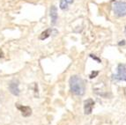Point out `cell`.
<instances>
[{"instance_id": "cell-1", "label": "cell", "mask_w": 126, "mask_h": 125, "mask_svg": "<svg viewBox=\"0 0 126 125\" xmlns=\"http://www.w3.org/2000/svg\"><path fill=\"white\" fill-rule=\"evenodd\" d=\"M70 88L72 94L78 96H82L86 91V86L83 79L77 75L72 76L70 78Z\"/></svg>"}, {"instance_id": "cell-2", "label": "cell", "mask_w": 126, "mask_h": 125, "mask_svg": "<svg viewBox=\"0 0 126 125\" xmlns=\"http://www.w3.org/2000/svg\"><path fill=\"white\" fill-rule=\"evenodd\" d=\"M112 9L116 17L126 16V2L124 1H115L112 4Z\"/></svg>"}, {"instance_id": "cell-3", "label": "cell", "mask_w": 126, "mask_h": 125, "mask_svg": "<svg viewBox=\"0 0 126 125\" xmlns=\"http://www.w3.org/2000/svg\"><path fill=\"white\" fill-rule=\"evenodd\" d=\"M112 79L116 81H126V64L120 63L117 66V73L112 75Z\"/></svg>"}, {"instance_id": "cell-4", "label": "cell", "mask_w": 126, "mask_h": 125, "mask_svg": "<svg viewBox=\"0 0 126 125\" xmlns=\"http://www.w3.org/2000/svg\"><path fill=\"white\" fill-rule=\"evenodd\" d=\"M94 101L92 99H87L84 101V113L85 115H90L93 112V109L94 107Z\"/></svg>"}, {"instance_id": "cell-5", "label": "cell", "mask_w": 126, "mask_h": 125, "mask_svg": "<svg viewBox=\"0 0 126 125\" xmlns=\"http://www.w3.org/2000/svg\"><path fill=\"white\" fill-rule=\"evenodd\" d=\"M9 89L10 92L13 94V95L18 96L19 94V81L18 80H13L10 83L9 85Z\"/></svg>"}, {"instance_id": "cell-6", "label": "cell", "mask_w": 126, "mask_h": 125, "mask_svg": "<svg viewBox=\"0 0 126 125\" xmlns=\"http://www.w3.org/2000/svg\"><path fill=\"white\" fill-rule=\"evenodd\" d=\"M17 108H18V109H19V110L21 111V113H22V115H23V116H25V117L29 116V115L32 114V109H30L29 107L20 106L19 104H17Z\"/></svg>"}, {"instance_id": "cell-7", "label": "cell", "mask_w": 126, "mask_h": 125, "mask_svg": "<svg viewBox=\"0 0 126 125\" xmlns=\"http://www.w3.org/2000/svg\"><path fill=\"white\" fill-rule=\"evenodd\" d=\"M50 17H51V24L55 25L57 20V9L56 6L52 5L50 8Z\"/></svg>"}, {"instance_id": "cell-8", "label": "cell", "mask_w": 126, "mask_h": 125, "mask_svg": "<svg viewBox=\"0 0 126 125\" xmlns=\"http://www.w3.org/2000/svg\"><path fill=\"white\" fill-rule=\"evenodd\" d=\"M52 31H53L52 29H47V30H45L44 32H42L40 35V40L47 39L48 36H50V34L52 33Z\"/></svg>"}, {"instance_id": "cell-9", "label": "cell", "mask_w": 126, "mask_h": 125, "mask_svg": "<svg viewBox=\"0 0 126 125\" xmlns=\"http://www.w3.org/2000/svg\"><path fill=\"white\" fill-rule=\"evenodd\" d=\"M60 8L62 10H66L68 9V4L65 2V0H60Z\"/></svg>"}, {"instance_id": "cell-10", "label": "cell", "mask_w": 126, "mask_h": 125, "mask_svg": "<svg viewBox=\"0 0 126 125\" xmlns=\"http://www.w3.org/2000/svg\"><path fill=\"white\" fill-rule=\"evenodd\" d=\"M98 74H99V71H92L90 74V76H89V78H94L97 77L98 76Z\"/></svg>"}, {"instance_id": "cell-11", "label": "cell", "mask_w": 126, "mask_h": 125, "mask_svg": "<svg viewBox=\"0 0 126 125\" xmlns=\"http://www.w3.org/2000/svg\"><path fill=\"white\" fill-rule=\"evenodd\" d=\"M90 57H92L93 59H94V60H96L98 62H101V59L98 58V57H96V56H95L94 55H90Z\"/></svg>"}, {"instance_id": "cell-12", "label": "cell", "mask_w": 126, "mask_h": 125, "mask_svg": "<svg viewBox=\"0 0 126 125\" xmlns=\"http://www.w3.org/2000/svg\"><path fill=\"white\" fill-rule=\"evenodd\" d=\"M65 2L67 4H72L73 3V0H65Z\"/></svg>"}, {"instance_id": "cell-13", "label": "cell", "mask_w": 126, "mask_h": 125, "mask_svg": "<svg viewBox=\"0 0 126 125\" xmlns=\"http://www.w3.org/2000/svg\"><path fill=\"white\" fill-rule=\"evenodd\" d=\"M124 44H125V41H122V42H119V43H118V45H119V46H121V45H124Z\"/></svg>"}, {"instance_id": "cell-14", "label": "cell", "mask_w": 126, "mask_h": 125, "mask_svg": "<svg viewBox=\"0 0 126 125\" xmlns=\"http://www.w3.org/2000/svg\"><path fill=\"white\" fill-rule=\"evenodd\" d=\"M124 31H125V34H126V27H125V29H124Z\"/></svg>"}]
</instances>
